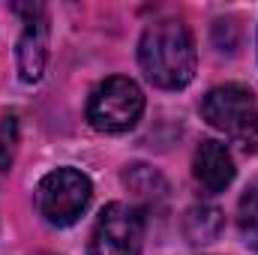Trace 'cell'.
<instances>
[{"label":"cell","instance_id":"1","mask_svg":"<svg viewBox=\"0 0 258 255\" xmlns=\"http://www.w3.org/2000/svg\"><path fill=\"white\" fill-rule=\"evenodd\" d=\"M195 39L177 18H162L144 27L138 42V63L147 81L162 90H180L195 78Z\"/></svg>","mask_w":258,"mask_h":255},{"label":"cell","instance_id":"2","mask_svg":"<svg viewBox=\"0 0 258 255\" xmlns=\"http://www.w3.org/2000/svg\"><path fill=\"white\" fill-rule=\"evenodd\" d=\"M201 114L213 129L234 138L243 150L258 147V99L243 84H219L201 99Z\"/></svg>","mask_w":258,"mask_h":255},{"label":"cell","instance_id":"3","mask_svg":"<svg viewBox=\"0 0 258 255\" xmlns=\"http://www.w3.org/2000/svg\"><path fill=\"white\" fill-rule=\"evenodd\" d=\"M141 114H144V93L132 78H123V75L99 81L87 99L90 126L108 135L129 132L141 120Z\"/></svg>","mask_w":258,"mask_h":255},{"label":"cell","instance_id":"4","mask_svg":"<svg viewBox=\"0 0 258 255\" xmlns=\"http://www.w3.org/2000/svg\"><path fill=\"white\" fill-rule=\"evenodd\" d=\"M36 210L48 225L66 228L78 222L93 198V183L78 168H54L36 186Z\"/></svg>","mask_w":258,"mask_h":255},{"label":"cell","instance_id":"5","mask_svg":"<svg viewBox=\"0 0 258 255\" xmlns=\"http://www.w3.org/2000/svg\"><path fill=\"white\" fill-rule=\"evenodd\" d=\"M144 213L135 204L114 201L102 207L90 234V255H141Z\"/></svg>","mask_w":258,"mask_h":255},{"label":"cell","instance_id":"6","mask_svg":"<svg viewBox=\"0 0 258 255\" xmlns=\"http://www.w3.org/2000/svg\"><path fill=\"white\" fill-rule=\"evenodd\" d=\"M18 12H27L24 33L18 39V75L21 81L36 84L48 60V18L42 6H18Z\"/></svg>","mask_w":258,"mask_h":255},{"label":"cell","instance_id":"7","mask_svg":"<svg viewBox=\"0 0 258 255\" xmlns=\"http://www.w3.org/2000/svg\"><path fill=\"white\" fill-rule=\"evenodd\" d=\"M192 177L195 183L204 192H210V195L222 192L234 180V159H231V153H228V147L222 141L207 138V141L198 144L192 159Z\"/></svg>","mask_w":258,"mask_h":255},{"label":"cell","instance_id":"8","mask_svg":"<svg viewBox=\"0 0 258 255\" xmlns=\"http://www.w3.org/2000/svg\"><path fill=\"white\" fill-rule=\"evenodd\" d=\"M222 210L213 204H195L186 210L183 219V234L189 237V243H210L222 234Z\"/></svg>","mask_w":258,"mask_h":255},{"label":"cell","instance_id":"9","mask_svg":"<svg viewBox=\"0 0 258 255\" xmlns=\"http://www.w3.org/2000/svg\"><path fill=\"white\" fill-rule=\"evenodd\" d=\"M237 228L246 246L258 249V180L249 183L237 204Z\"/></svg>","mask_w":258,"mask_h":255},{"label":"cell","instance_id":"10","mask_svg":"<svg viewBox=\"0 0 258 255\" xmlns=\"http://www.w3.org/2000/svg\"><path fill=\"white\" fill-rule=\"evenodd\" d=\"M129 189H135L138 198H153V195H165V180L159 171H153L150 165H129L123 174Z\"/></svg>","mask_w":258,"mask_h":255},{"label":"cell","instance_id":"11","mask_svg":"<svg viewBox=\"0 0 258 255\" xmlns=\"http://www.w3.org/2000/svg\"><path fill=\"white\" fill-rule=\"evenodd\" d=\"M15 117L9 114V117H3V123H0V171H6L9 168V162H12V147H15Z\"/></svg>","mask_w":258,"mask_h":255}]
</instances>
